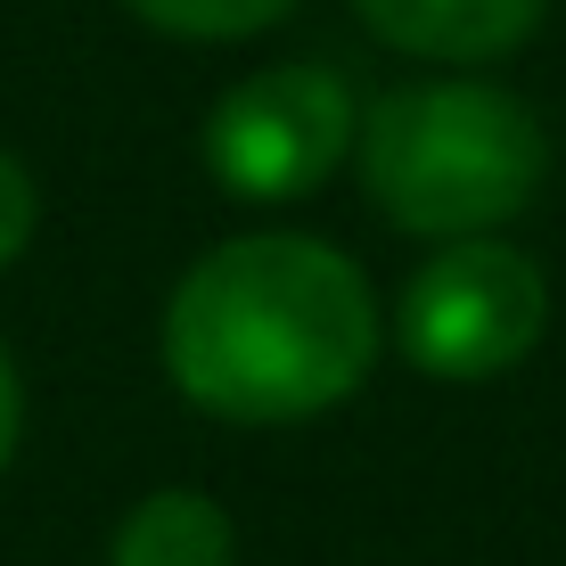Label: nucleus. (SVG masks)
Returning a JSON list of instances; mask_svg holds the SVG:
<instances>
[{
  "instance_id": "1",
  "label": "nucleus",
  "mask_w": 566,
  "mask_h": 566,
  "mask_svg": "<svg viewBox=\"0 0 566 566\" xmlns=\"http://www.w3.org/2000/svg\"><path fill=\"white\" fill-rule=\"evenodd\" d=\"M378 361L369 280L321 239H230L181 271L165 304V369L198 411L287 427L337 411Z\"/></svg>"
},
{
  "instance_id": "2",
  "label": "nucleus",
  "mask_w": 566,
  "mask_h": 566,
  "mask_svg": "<svg viewBox=\"0 0 566 566\" xmlns=\"http://www.w3.org/2000/svg\"><path fill=\"white\" fill-rule=\"evenodd\" d=\"M361 189L411 239H484L534 206L551 140L534 107L493 83H402L361 115Z\"/></svg>"
},
{
  "instance_id": "3",
  "label": "nucleus",
  "mask_w": 566,
  "mask_h": 566,
  "mask_svg": "<svg viewBox=\"0 0 566 566\" xmlns=\"http://www.w3.org/2000/svg\"><path fill=\"white\" fill-rule=\"evenodd\" d=\"M542 321H551V280L534 271V255H517L501 239H460L443 255H427L395 304L402 354L443 386H476L517 369L534 354Z\"/></svg>"
},
{
  "instance_id": "4",
  "label": "nucleus",
  "mask_w": 566,
  "mask_h": 566,
  "mask_svg": "<svg viewBox=\"0 0 566 566\" xmlns=\"http://www.w3.org/2000/svg\"><path fill=\"white\" fill-rule=\"evenodd\" d=\"M361 132V107L345 91L337 66H263L247 83H230L206 115V165L230 198H255V206H280V198H304L321 189L328 172L345 165Z\"/></svg>"
},
{
  "instance_id": "5",
  "label": "nucleus",
  "mask_w": 566,
  "mask_h": 566,
  "mask_svg": "<svg viewBox=\"0 0 566 566\" xmlns=\"http://www.w3.org/2000/svg\"><path fill=\"white\" fill-rule=\"evenodd\" d=\"M361 25L378 42L411 50V57H452V66H476V57L517 50L525 33L542 25L551 0H354Z\"/></svg>"
},
{
  "instance_id": "6",
  "label": "nucleus",
  "mask_w": 566,
  "mask_h": 566,
  "mask_svg": "<svg viewBox=\"0 0 566 566\" xmlns=\"http://www.w3.org/2000/svg\"><path fill=\"white\" fill-rule=\"evenodd\" d=\"M115 566H239V534H230L222 501L206 493H148L140 510L115 525Z\"/></svg>"
},
{
  "instance_id": "7",
  "label": "nucleus",
  "mask_w": 566,
  "mask_h": 566,
  "mask_svg": "<svg viewBox=\"0 0 566 566\" xmlns=\"http://www.w3.org/2000/svg\"><path fill=\"white\" fill-rule=\"evenodd\" d=\"M132 9L165 33H189V42H239V33L280 25L296 0H132Z\"/></svg>"
},
{
  "instance_id": "8",
  "label": "nucleus",
  "mask_w": 566,
  "mask_h": 566,
  "mask_svg": "<svg viewBox=\"0 0 566 566\" xmlns=\"http://www.w3.org/2000/svg\"><path fill=\"white\" fill-rule=\"evenodd\" d=\"M33 222H42V198H33V172L0 148V271L33 247Z\"/></svg>"
},
{
  "instance_id": "9",
  "label": "nucleus",
  "mask_w": 566,
  "mask_h": 566,
  "mask_svg": "<svg viewBox=\"0 0 566 566\" xmlns=\"http://www.w3.org/2000/svg\"><path fill=\"white\" fill-rule=\"evenodd\" d=\"M17 419H25V402H17V369H9V354H0V468H9V452H17Z\"/></svg>"
}]
</instances>
